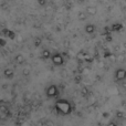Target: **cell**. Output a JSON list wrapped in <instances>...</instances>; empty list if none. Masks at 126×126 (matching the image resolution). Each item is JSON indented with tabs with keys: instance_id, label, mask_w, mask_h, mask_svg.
<instances>
[{
	"instance_id": "6da1fadb",
	"label": "cell",
	"mask_w": 126,
	"mask_h": 126,
	"mask_svg": "<svg viewBox=\"0 0 126 126\" xmlns=\"http://www.w3.org/2000/svg\"><path fill=\"white\" fill-rule=\"evenodd\" d=\"M54 109L61 115H70L72 113V111H73L72 104L67 100H64V98H60V100L55 101Z\"/></svg>"
},
{
	"instance_id": "7a4b0ae2",
	"label": "cell",
	"mask_w": 126,
	"mask_h": 126,
	"mask_svg": "<svg viewBox=\"0 0 126 126\" xmlns=\"http://www.w3.org/2000/svg\"><path fill=\"white\" fill-rule=\"evenodd\" d=\"M59 87L57 86L55 84H51V85H49L48 87H47V90H46V95H47V97L48 98H54V97H57L58 95H59Z\"/></svg>"
},
{
	"instance_id": "3957f363",
	"label": "cell",
	"mask_w": 126,
	"mask_h": 126,
	"mask_svg": "<svg viewBox=\"0 0 126 126\" xmlns=\"http://www.w3.org/2000/svg\"><path fill=\"white\" fill-rule=\"evenodd\" d=\"M51 61L55 66H62L64 64V58L60 53H54V54L51 55Z\"/></svg>"
},
{
	"instance_id": "277c9868",
	"label": "cell",
	"mask_w": 126,
	"mask_h": 126,
	"mask_svg": "<svg viewBox=\"0 0 126 126\" xmlns=\"http://www.w3.org/2000/svg\"><path fill=\"white\" fill-rule=\"evenodd\" d=\"M10 116H11V113H10V110L8 109V106L3 104H0V121H4L8 117H10Z\"/></svg>"
},
{
	"instance_id": "5b68a950",
	"label": "cell",
	"mask_w": 126,
	"mask_h": 126,
	"mask_svg": "<svg viewBox=\"0 0 126 126\" xmlns=\"http://www.w3.org/2000/svg\"><path fill=\"white\" fill-rule=\"evenodd\" d=\"M115 80L118 82H122V81L126 80V70L123 67H120L115 71Z\"/></svg>"
},
{
	"instance_id": "8992f818",
	"label": "cell",
	"mask_w": 126,
	"mask_h": 126,
	"mask_svg": "<svg viewBox=\"0 0 126 126\" xmlns=\"http://www.w3.org/2000/svg\"><path fill=\"white\" fill-rule=\"evenodd\" d=\"M3 76L6 79H8V80H11V79H13V76H15V71H13L12 69H4L3 70Z\"/></svg>"
},
{
	"instance_id": "52a82bcc",
	"label": "cell",
	"mask_w": 126,
	"mask_h": 126,
	"mask_svg": "<svg viewBox=\"0 0 126 126\" xmlns=\"http://www.w3.org/2000/svg\"><path fill=\"white\" fill-rule=\"evenodd\" d=\"M1 34L6 35V37H8L9 39H11V40H13L16 38V33L13 32L12 30H9V29H3V30L1 31Z\"/></svg>"
},
{
	"instance_id": "ba28073f",
	"label": "cell",
	"mask_w": 126,
	"mask_h": 126,
	"mask_svg": "<svg viewBox=\"0 0 126 126\" xmlns=\"http://www.w3.org/2000/svg\"><path fill=\"white\" fill-rule=\"evenodd\" d=\"M84 30H85V33H86V34H93V33L95 32L96 28H95V26H94L93 23H89V24L85 26Z\"/></svg>"
},
{
	"instance_id": "9c48e42d",
	"label": "cell",
	"mask_w": 126,
	"mask_h": 126,
	"mask_svg": "<svg viewBox=\"0 0 126 126\" xmlns=\"http://www.w3.org/2000/svg\"><path fill=\"white\" fill-rule=\"evenodd\" d=\"M86 15L87 16H95L96 13H97V8L96 7H94V6H89L86 8Z\"/></svg>"
},
{
	"instance_id": "30bf717a",
	"label": "cell",
	"mask_w": 126,
	"mask_h": 126,
	"mask_svg": "<svg viewBox=\"0 0 126 126\" xmlns=\"http://www.w3.org/2000/svg\"><path fill=\"white\" fill-rule=\"evenodd\" d=\"M123 30V24L122 23H113L111 26V31L112 32H120Z\"/></svg>"
},
{
	"instance_id": "8fae6325",
	"label": "cell",
	"mask_w": 126,
	"mask_h": 126,
	"mask_svg": "<svg viewBox=\"0 0 126 126\" xmlns=\"http://www.w3.org/2000/svg\"><path fill=\"white\" fill-rule=\"evenodd\" d=\"M51 55H52V53L50 52V50H48V49H46V50H43L41 52V58L43 60H48V59H51Z\"/></svg>"
},
{
	"instance_id": "7c38bea8",
	"label": "cell",
	"mask_w": 126,
	"mask_h": 126,
	"mask_svg": "<svg viewBox=\"0 0 126 126\" xmlns=\"http://www.w3.org/2000/svg\"><path fill=\"white\" fill-rule=\"evenodd\" d=\"M15 61L17 64H19V65H22L24 62H26V59H24V57L22 54H18L17 57H16V59H15Z\"/></svg>"
},
{
	"instance_id": "4fadbf2b",
	"label": "cell",
	"mask_w": 126,
	"mask_h": 126,
	"mask_svg": "<svg viewBox=\"0 0 126 126\" xmlns=\"http://www.w3.org/2000/svg\"><path fill=\"white\" fill-rule=\"evenodd\" d=\"M81 94H82L83 97H87L90 95V90L87 87H82L81 89Z\"/></svg>"
},
{
	"instance_id": "5bb4252c",
	"label": "cell",
	"mask_w": 126,
	"mask_h": 126,
	"mask_svg": "<svg viewBox=\"0 0 126 126\" xmlns=\"http://www.w3.org/2000/svg\"><path fill=\"white\" fill-rule=\"evenodd\" d=\"M86 12H80L79 13V19L81 20V21H84L85 19H86Z\"/></svg>"
},
{
	"instance_id": "9a60e30c",
	"label": "cell",
	"mask_w": 126,
	"mask_h": 126,
	"mask_svg": "<svg viewBox=\"0 0 126 126\" xmlns=\"http://www.w3.org/2000/svg\"><path fill=\"white\" fill-rule=\"evenodd\" d=\"M83 61H85V62H87V63H91L92 61H93V58L90 57V55H87V54H85L84 60H83Z\"/></svg>"
},
{
	"instance_id": "2e32d148",
	"label": "cell",
	"mask_w": 126,
	"mask_h": 126,
	"mask_svg": "<svg viewBox=\"0 0 126 126\" xmlns=\"http://www.w3.org/2000/svg\"><path fill=\"white\" fill-rule=\"evenodd\" d=\"M37 2L40 7H46L47 4V0H37Z\"/></svg>"
},
{
	"instance_id": "e0dca14e",
	"label": "cell",
	"mask_w": 126,
	"mask_h": 126,
	"mask_svg": "<svg viewBox=\"0 0 126 126\" xmlns=\"http://www.w3.org/2000/svg\"><path fill=\"white\" fill-rule=\"evenodd\" d=\"M41 42H42V40L40 39V38L35 39L34 40V47H40V46H41Z\"/></svg>"
},
{
	"instance_id": "ac0fdd59",
	"label": "cell",
	"mask_w": 126,
	"mask_h": 126,
	"mask_svg": "<svg viewBox=\"0 0 126 126\" xmlns=\"http://www.w3.org/2000/svg\"><path fill=\"white\" fill-rule=\"evenodd\" d=\"M85 54H86L85 52H80V53L78 54V59H81V61H83V60H84Z\"/></svg>"
},
{
	"instance_id": "d6986e66",
	"label": "cell",
	"mask_w": 126,
	"mask_h": 126,
	"mask_svg": "<svg viewBox=\"0 0 126 126\" xmlns=\"http://www.w3.org/2000/svg\"><path fill=\"white\" fill-rule=\"evenodd\" d=\"M6 44H7L6 40H4L3 38H0V47H4Z\"/></svg>"
},
{
	"instance_id": "ffe728a7",
	"label": "cell",
	"mask_w": 126,
	"mask_h": 126,
	"mask_svg": "<svg viewBox=\"0 0 126 126\" xmlns=\"http://www.w3.org/2000/svg\"><path fill=\"white\" fill-rule=\"evenodd\" d=\"M29 74H30V70H29V69H24L23 70V75H29Z\"/></svg>"
},
{
	"instance_id": "44dd1931",
	"label": "cell",
	"mask_w": 126,
	"mask_h": 126,
	"mask_svg": "<svg viewBox=\"0 0 126 126\" xmlns=\"http://www.w3.org/2000/svg\"><path fill=\"white\" fill-rule=\"evenodd\" d=\"M116 116H117L118 118H123V117H124V114H123L122 112H117V114H116Z\"/></svg>"
},
{
	"instance_id": "7402d4cb",
	"label": "cell",
	"mask_w": 126,
	"mask_h": 126,
	"mask_svg": "<svg viewBox=\"0 0 126 126\" xmlns=\"http://www.w3.org/2000/svg\"><path fill=\"white\" fill-rule=\"evenodd\" d=\"M106 126H117V124H116L115 122H110L109 124H107Z\"/></svg>"
}]
</instances>
